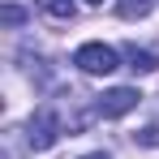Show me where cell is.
Returning a JSON list of instances; mask_svg holds the SVG:
<instances>
[{
    "label": "cell",
    "mask_w": 159,
    "mask_h": 159,
    "mask_svg": "<svg viewBox=\"0 0 159 159\" xmlns=\"http://www.w3.org/2000/svg\"><path fill=\"white\" fill-rule=\"evenodd\" d=\"M60 133H65V120L56 116L52 107H39V112L26 120V142H30V151H52Z\"/></svg>",
    "instance_id": "6da1fadb"
},
{
    "label": "cell",
    "mask_w": 159,
    "mask_h": 159,
    "mask_svg": "<svg viewBox=\"0 0 159 159\" xmlns=\"http://www.w3.org/2000/svg\"><path fill=\"white\" fill-rule=\"evenodd\" d=\"M34 4H39L52 22H73V17H78V4H73V0H34Z\"/></svg>",
    "instance_id": "5b68a950"
},
{
    "label": "cell",
    "mask_w": 159,
    "mask_h": 159,
    "mask_svg": "<svg viewBox=\"0 0 159 159\" xmlns=\"http://www.w3.org/2000/svg\"><path fill=\"white\" fill-rule=\"evenodd\" d=\"M0 17H4V26H22V22H26V9H17V4H4V13H0Z\"/></svg>",
    "instance_id": "52a82bcc"
},
{
    "label": "cell",
    "mask_w": 159,
    "mask_h": 159,
    "mask_svg": "<svg viewBox=\"0 0 159 159\" xmlns=\"http://www.w3.org/2000/svg\"><path fill=\"white\" fill-rule=\"evenodd\" d=\"M151 9H155V0H120V4H116V13H120L125 22H133V17H146Z\"/></svg>",
    "instance_id": "8992f818"
},
{
    "label": "cell",
    "mask_w": 159,
    "mask_h": 159,
    "mask_svg": "<svg viewBox=\"0 0 159 159\" xmlns=\"http://www.w3.org/2000/svg\"><path fill=\"white\" fill-rule=\"evenodd\" d=\"M133 138H138L142 146H159V125H146V129H138Z\"/></svg>",
    "instance_id": "ba28073f"
},
{
    "label": "cell",
    "mask_w": 159,
    "mask_h": 159,
    "mask_svg": "<svg viewBox=\"0 0 159 159\" xmlns=\"http://www.w3.org/2000/svg\"><path fill=\"white\" fill-rule=\"evenodd\" d=\"M86 4H103V0H86Z\"/></svg>",
    "instance_id": "30bf717a"
},
{
    "label": "cell",
    "mask_w": 159,
    "mask_h": 159,
    "mask_svg": "<svg viewBox=\"0 0 159 159\" xmlns=\"http://www.w3.org/2000/svg\"><path fill=\"white\" fill-rule=\"evenodd\" d=\"M73 65H78L82 73H90V78H107V73L120 69V56L112 52L107 43H82L78 52H73Z\"/></svg>",
    "instance_id": "7a4b0ae2"
},
{
    "label": "cell",
    "mask_w": 159,
    "mask_h": 159,
    "mask_svg": "<svg viewBox=\"0 0 159 159\" xmlns=\"http://www.w3.org/2000/svg\"><path fill=\"white\" fill-rule=\"evenodd\" d=\"M82 159H107V155H103V151H95V155H82Z\"/></svg>",
    "instance_id": "9c48e42d"
},
{
    "label": "cell",
    "mask_w": 159,
    "mask_h": 159,
    "mask_svg": "<svg viewBox=\"0 0 159 159\" xmlns=\"http://www.w3.org/2000/svg\"><path fill=\"white\" fill-rule=\"evenodd\" d=\"M125 56H129V69H133V73H155V69H159V56L146 52V48H138V43H129Z\"/></svg>",
    "instance_id": "277c9868"
},
{
    "label": "cell",
    "mask_w": 159,
    "mask_h": 159,
    "mask_svg": "<svg viewBox=\"0 0 159 159\" xmlns=\"http://www.w3.org/2000/svg\"><path fill=\"white\" fill-rule=\"evenodd\" d=\"M138 103H142V95H138L133 86H116V90H107V95H99V99H95V112H99L103 120H116V116L133 112Z\"/></svg>",
    "instance_id": "3957f363"
}]
</instances>
